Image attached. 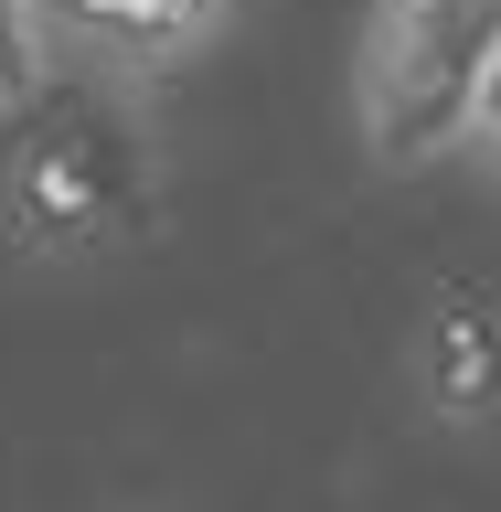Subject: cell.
<instances>
[{"instance_id":"6da1fadb","label":"cell","mask_w":501,"mask_h":512,"mask_svg":"<svg viewBox=\"0 0 501 512\" xmlns=\"http://www.w3.org/2000/svg\"><path fill=\"white\" fill-rule=\"evenodd\" d=\"M160 214V139L128 75L64 64L0 128V235L32 267H107Z\"/></svg>"},{"instance_id":"7a4b0ae2","label":"cell","mask_w":501,"mask_h":512,"mask_svg":"<svg viewBox=\"0 0 501 512\" xmlns=\"http://www.w3.org/2000/svg\"><path fill=\"white\" fill-rule=\"evenodd\" d=\"M501 86V0H374L352 32V128L374 171L470 160Z\"/></svg>"},{"instance_id":"3957f363","label":"cell","mask_w":501,"mask_h":512,"mask_svg":"<svg viewBox=\"0 0 501 512\" xmlns=\"http://www.w3.org/2000/svg\"><path fill=\"white\" fill-rule=\"evenodd\" d=\"M406 384L438 427H501V288L448 278L406 342Z\"/></svg>"},{"instance_id":"277c9868","label":"cell","mask_w":501,"mask_h":512,"mask_svg":"<svg viewBox=\"0 0 501 512\" xmlns=\"http://www.w3.org/2000/svg\"><path fill=\"white\" fill-rule=\"evenodd\" d=\"M235 22V0H54V32L96 75H160V64H192L214 32Z\"/></svg>"},{"instance_id":"5b68a950","label":"cell","mask_w":501,"mask_h":512,"mask_svg":"<svg viewBox=\"0 0 501 512\" xmlns=\"http://www.w3.org/2000/svg\"><path fill=\"white\" fill-rule=\"evenodd\" d=\"M64 75V32H54V0H0V128L22 118L32 96Z\"/></svg>"},{"instance_id":"8992f818","label":"cell","mask_w":501,"mask_h":512,"mask_svg":"<svg viewBox=\"0 0 501 512\" xmlns=\"http://www.w3.org/2000/svg\"><path fill=\"white\" fill-rule=\"evenodd\" d=\"M470 160L501 182V86H491V107H480V139H470Z\"/></svg>"}]
</instances>
